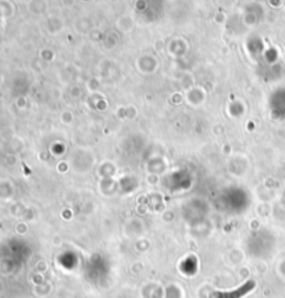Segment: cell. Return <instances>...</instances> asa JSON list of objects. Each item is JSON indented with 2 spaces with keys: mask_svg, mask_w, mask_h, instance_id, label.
<instances>
[{
  "mask_svg": "<svg viewBox=\"0 0 285 298\" xmlns=\"http://www.w3.org/2000/svg\"><path fill=\"white\" fill-rule=\"evenodd\" d=\"M255 284L252 282L246 283L245 286H242L241 288H238L235 291H230V293H215L211 297L213 298H239L242 297L243 294H246L251 288L253 287Z\"/></svg>",
  "mask_w": 285,
  "mask_h": 298,
  "instance_id": "cell-1",
  "label": "cell"
}]
</instances>
